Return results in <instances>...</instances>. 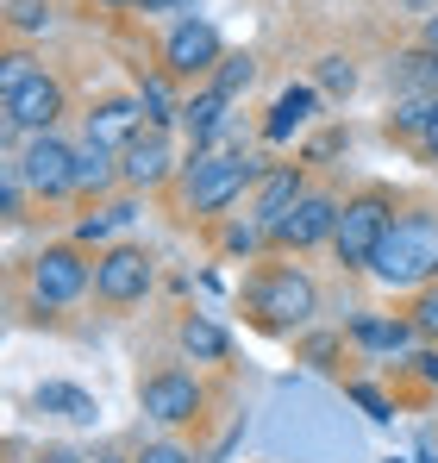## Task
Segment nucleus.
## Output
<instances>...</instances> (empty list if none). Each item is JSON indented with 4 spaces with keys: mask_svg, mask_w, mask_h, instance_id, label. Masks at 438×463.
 I'll list each match as a JSON object with an SVG mask.
<instances>
[{
    "mask_svg": "<svg viewBox=\"0 0 438 463\" xmlns=\"http://www.w3.org/2000/svg\"><path fill=\"white\" fill-rule=\"evenodd\" d=\"M345 345H351L345 332H313V326H307V332L294 338V351H300V357H307L313 370H326V376L338 370V351H345Z\"/></svg>",
    "mask_w": 438,
    "mask_h": 463,
    "instance_id": "obj_28",
    "label": "nucleus"
},
{
    "mask_svg": "<svg viewBox=\"0 0 438 463\" xmlns=\"http://www.w3.org/2000/svg\"><path fill=\"white\" fill-rule=\"evenodd\" d=\"M70 113V81L57 70H32L25 81L0 88V119H6V145H25L32 132H57V119Z\"/></svg>",
    "mask_w": 438,
    "mask_h": 463,
    "instance_id": "obj_6",
    "label": "nucleus"
},
{
    "mask_svg": "<svg viewBox=\"0 0 438 463\" xmlns=\"http://www.w3.org/2000/svg\"><path fill=\"white\" fill-rule=\"evenodd\" d=\"M414 151H420V163H433V169H438V100H433V113H426V132H420Z\"/></svg>",
    "mask_w": 438,
    "mask_h": 463,
    "instance_id": "obj_35",
    "label": "nucleus"
},
{
    "mask_svg": "<svg viewBox=\"0 0 438 463\" xmlns=\"http://www.w3.org/2000/svg\"><path fill=\"white\" fill-rule=\"evenodd\" d=\"M150 288H157V257L145 244L119 238V244L94 250V301L100 307H138Z\"/></svg>",
    "mask_w": 438,
    "mask_h": 463,
    "instance_id": "obj_11",
    "label": "nucleus"
},
{
    "mask_svg": "<svg viewBox=\"0 0 438 463\" xmlns=\"http://www.w3.org/2000/svg\"><path fill=\"white\" fill-rule=\"evenodd\" d=\"M313 88H319L332 107L351 100V94H357V57H351V51H326V57L313 63Z\"/></svg>",
    "mask_w": 438,
    "mask_h": 463,
    "instance_id": "obj_26",
    "label": "nucleus"
},
{
    "mask_svg": "<svg viewBox=\"0 0 438 463\" xmlns=\"http://www.w3.org/2000/svg\"><path fill=\"white\" fill-rule=\"evenodd\" d=\"M257 175H263V156H251V151H232V145L188 151L182 175H176V213L201 220V226H219L238 201H251Z\"/></svg>",
    "mask_w": 438,
    "mask_h": 463,
    "instance_id": "obj_1",
    "label": "nucleus"
},
{
    "mask_svg": "<svg viewBox=\"0 0 438 463\" xmlns=\"http://www.w3.org/2000/svg\"><path fill=\"white\" fill-rule=\"evenodd\" d=\"M113 188H126L119 151H107V145H94V138H75V201L100 207V201H113Z\"/></svg>",
    "mask_w": 438,
    "mask_h": 463,
    "instance_id": "obj_18",
    "label": "nucleus"
},
{
    "mask_svg": "<svg viewBox=\"0 0 438 463\" xmlns=\"http://www.w3.org/2000/svg\"><path fill=\"white\" fill-rule=\"evenodd\" d=\"M319 107H326V94H319L313 81H289V88L270 100V113H263V126H257V138H263L270 151H282V145H294V138L319 119Z\"/></svg>",
    "mask_w": 438,
    "mask_h": 463,
    "instance_id": "obj_14",
    "label": "nucleus"
},
{
    "mask_svg": "<svg viewBox=\"0 0 438 463\" xmlns=\"http://www.w3.org/2000/svg\"><path fill=\"white\" fill-rule=\"evenodd\" d=\"M388 94H420V100H438V57L426 44L414 51H395L388 57Z\"/></svg>",
    "mask_w": 438,
    "mask_h": 463,
    "instance_id": "obj_22",
    "label": "nucleus"
},
{
    "mask_svg": "<svg viewBox=\"0 0 438 463\" xmlns=\"http://www.w3.org/2000/svg\"><path fill=\"white\" fill-rule=\"evenodd\" d=\"M176 351L188 364H201V370H219V364H232V332L214 313H182L176 319Z\"/></svg>",
    "mask_w": 438,
    "mask_h": 463,
    "instance_id": "obj_19",
    "label": "nucleus"
},
{
    "mask_svg": "<svg viewBox=\"0 0 438 463\" xmlns=\"http://www.w3.org/2000/svg\"><path fill=\"white\" fill-rule=\"evenodd\" d=\"M132 463H195V451H188L182 439H145V445L132 451Z\"/></svg>",
    "mask_w": 438,
    "mask_h": 463,
    "instance_id": "obj_32",
    "label": "nucleus"
},
{
    "mask_svg": "<svg viewBox=\"0 0 438 463\" xmlns=\"http://www.w3.org/2000/svg\"><path fill=\"white\" fill-rule=\"evenodd\" d=\"M13 163H19V175H25V188H32V201L44 207V201H75V138L63 132H32L25 145H13Z\"/></svg>",
    "mask_w": 438,
    "mask_h": 463,
    "instance_id": "obj_10",
    "label": "nucleus"
},
{
    "mask_svg": "<svg viewBox=\"0 0 438 463\" xmlns=\"http://www.w3.org/2000/svg\"><path fill=\"white\" fill-rule=\"evenodd\" d=\"M407 319H414L420 345H438V282L420 288V295H407Z\"/></svg>",
    "mask_w": 438,
    "mask_h": 463,
    "instance_id": "obj_31",
    "label": "nucleus"
},
{
    "mask_svg": "<svg viewBox=\"0 0 438 463\" xmlns=\"http://www.w3.org/2000/svg\"><path fill=\"white\" fill-rule=\"evenodd\" d=\"M100 13H138V0H94Z\"/></svg>",
    "mask_w": 438,
    "mask_h": 463,
    "instance_id": "obj_37",
    "label": "nucleus"
},
{
    "mask_svg": "<svg viewBox=\"0 0 438 463\" xmlns=\"http://www.w3.org/2000/svg\"><path fill=\"white\" fill-rule=\"evenodd\" d=\"M88 463H132V458H126V451H113V445H107V451H94V458H88Z\"/></svg>",
    "mask_w": 438,
    "mask_h": 463,
    "instance_id": "obj_38",
    "label": "nucleus"
},
{
    "mask_svg": "<svg viewBox=\"0 0 438 463\" xmlns=\"http://www.w3.org/2000/svg\"><path fill=\"white\" fill-rule=\"evenodd\" d=\"M251 81H257V57L251 51H225V63L214 70V88L225 100H238V94H251Z\"/></svg>",
    "mask_w": 438,
    "mask_h": 463,
    "instance_id": "obj_29",
    "label": "nucleus"
},
{
    "mask_svg": "<svg viewBox=\"0 0 438 463\" xmlns=\"http://www.w3.org/2000/svg\"><path fill=\"white\" fill-rule=\"evenodd\" d=\"M119 175H126V194H157V188H176L182 163H176V138L150 126L145 138H132L119 151Z\"/></svg>",
    "mask_w": 438,
    "mask_h": 463,
    "instance_id": "obj_12",
    "label": "nucleus"
},
{
    "mask_svg": "<svg viewBox=\"0 0 438 463\" xmlns=\"http://www.w3.org/2000/svg\"><path fill=\"white\" fill-rule=\"evenodd\" d=\"M225 126H232V100L219 94L214 81H201L188 100H182V132L195 151H219L225 145Z\"/></svg>",
    "mask_w": 438,
    "mask_h": 463,
    "instance_id": "obj_17",
    "label": "nucleus"
},
{
    "mask_svg": "<svg viewBox=\"0 0 438 463\" xmlns=\"http://www.w3.org/2000/svg\"><path fill=\"white\" fill-rule=\"evenodd\" d=\"M369 282L388 288V295H420L438 282V207L414 201L395 213V226L382 238L376 263H369Z\"/></svg>",
    "mask_w": 438,
    "mask_h": 463,
    "instance_id": "obj_3",
    "label": "nucleus"
},
{
    "mask_svg": "<svg viewBox=\"0 0 438 463\" xmlns=\"http://www.w3.org/2000/svg\"><path fill=\"white\" fill-rule=\"evenodd\" d=\"M401 370H407L414 383L426 388V394H438V345H426V351H414V357H407Z\"/></svg>",
    "mask_w": 438,
    "mask_h": 463,
    "instance_id": "obj_34",
    "label": "nucleus"
},
{
    "mask_svg": "<svg viewBox=\"0 0 438 463\" xmlns=\"http://www.w3.org/2000/svg\"><path fill=\"white\" fill-rule=\"evenodd\" d=\"M338 213H345V194L313 182V188L294 201L282 220H270V257H300V250H319V244H332V232H338Z\"/></svg>",
    "mask_w": 438,
    "mask_h": 463,
    "instance_id": "obj_9",
    "label": "nucleus"
},
{
    "mask_svg": "<svg viewBox=\"0 0 438 463\" xmlns=\"http://www.w3.org/2000/svg\"><path fill=\"white\" fill-rule=\"evenodd\" d=\"M138 407H145L150 426H163V432L195 426L207 413V383L188 364H157L150 376H138Z\"/></svg>",
    "mask_w": 438,
    "mask_h": 463,
    "instance_id": "obj_8",
    "label": "nucleus"
},
{
    "mask_svg": "<svg viewBox=\"0 0 438 463\" xmlns=\"http://www.w3.org/2000/svg\"><path fill=\"white\" fill-rule=\"evenodd\" d=\"M138 213H145V201H138V194H113V201H100V207H88V213L75 220L70 244H81V250H88V244H100V250H107V244H119V232L132 226Z\"/></svg>",
    "mask_w": 438,
    "mask_h": 463,
    "instance_id": "obj_20",
    "label": "nucleus"
},
{
    "mask_svg": "<svg viewBox=\"0 0 438 463\" xmlns=\"http://www.w3.org/2000/svg\"><path fill=\"white\" fill-rule=\"evenodd\" d=\"M345 338H351L364 357H376V364H407L414 345H420V332H414L407 313H351V319H345Z\"/></svg>",
    "mask_w": 438,
    "mask_h": 463,
    "instance_id": "obj_13",
    "label": "nucleus"
},
{
    "mask_svg": "<svg viewBox=\"0 0 438 463\" xmlns=\"http://www.w3.org/2000/svg\"><path fill=\"white\" fill-rule=\"evenodd\" d=\"M238 307L257 332H276V338H300L313 319H319V282L289 263V257H270L257 263L244 282H238Z\"/></svg>",
    "mask_w": 438,
    "mask_h": 463,
    "instance_id": "obj_2",
    "label": "nucleus"
},
{
    "mask_svg": "<svg viewBox=\"0 0 438 463\" xmlns=\"http://www.w3.org/2000/svg\"><path fill=\"white\" fill-rule=\"evenodd\" d=\"M426 113H433V100H420V94H388V119H382V132H388L395 145H420Z\"/></svg>",
    "mask_w": 438,
    "mask_h": 463,
    "instance_id": "obj_25",
    "label": "nucleus"
},
{
    "mask_svg": "<svg viewBox=\"0 0 438 463\" xmlns=\"http://www.w3.org/2000/svg\"><path fill=\"white\" fill-rule=\"evenodd\" d=\"M145 132H150V119H145V107H138V94H107V100H94L81 113V138H94L107 151H126Z\"/></svg>",
    "mask_w": 438,
    "mask_h": 463,
    "instance_id": "obj_15",
    "label": "nucleus"
},
{
    "mask_svg": "<svg viewBox=\"0 0 438 463\" xmlns=\"http://www.w3.org/2000/svg\"><path fill=\"white\" fill-rule=\"evenodd\" d=\"M219 63H225V38H219L214 19H201V13H182V19L163 32V44H157V70L176 76L182 88H188V81H214Z\"/></svg>",
    "mask_w": 438,
    "mask_h": 463,
    "instance_id": "obj_7",
    "label": "nucleus"
},
{
    "mask_svg": "<svg viewBox=\"0 0 438 463\" xmlns=\"http://www.w3.org/2000/svg\"><path fill=\"white\" fill-rule=\"evenodd\" d=\"M414 44H426V51L438 57V13H426V19H420V32H414Z\"/></svg>",
    "mask_w": 438,
    "mask_h": 463,
    "instance_id": "obj_36",
    "label": "nucleus"
},
{
    "mask_svg": "<svg viewBox=\"0 0 438 463\" xmlns=\"http://www.w3.org/2000/svg\"><path fill=\"white\" fill-rule=\"evenodd\" d=\"M169 6H182V0H138V13H169Z\"/></svg>",
    "mask_w": 438,
    "mask_h": 463,
    "instance_id": "obj_39",
    "label": "nucleus"
},
{
    "mask_svg": "<svg viewBox=\"0 0 438 463\" xmlns=\"http://www.w3.org/2000/svg\"><path fill=\"white\" fill-rule=\"evenodd\" d=\"M32 407L51 413V420H70V426H88V420L100 413V401H94L88 388H75V383H38L32 388Z\"/></svg>",
    "mask_w": 438,
    "mask_h": 463,
    "instance_id": "obj_24",
    "label": "nucleus"
},
{
    "mask_svg": "<svg viewBox=\"0 0 438 463\" xmlns=\"http://www.w3.org/2000/svg\"><path fill=\"white\" fill-rule=\"evenodd\" d=\"M132 94H138V107H145V119L157 126V132H176L182 126V81L176 76H163V70H145L138 63V81H132Z\"/></svg>",
    "mask_w": 438,
    "mask_h": 463,
    "instance_id": "obj_21",
    "label": "nucleus"
},
{
    "mask_svg": "<svg viewBox=\"0 0 438 463\" xmlns=\"http://www.w3.org/2000/svg\"><path fill=\"white\" fill-rule=\"evenodd\" d=\"M57 25V0H6V38L13 44H32Z\"/></svg>",
    "mask_w": 438,
    "mask_h": 463,
    "instance_id": "obj_27",
    "label": "nucleus"
},
{
    "mask_svg": "<svg viewBox=\"0 0 438 463\" xmlns=\"http://www.w3.org/2000/svg\"><path fill=\"white\" fill-rule=\"evenodd\" d=\"M307 188H313V182H307V163H300V156H294V163H263V175H257V188H251L244 213L270 226V220H282V213H289Z\"/></svg>",
    "mask_w": 438,
    "mask_h": 463,
    "instance_id": "obj_16",
    "label": "nucleus"
},
{
    "mask_svg": "<svg viewBox=\"0 0 438 463\" xmlns=\"http://www.w3.org/2000/svg\"><path fill=\"white\" fill-rule=\"evenodd\" d=\"M395 213H401V201L382 182H364L357 194H345V213H338V232H332V257H338L345 276H369L382 238L395 226Z\"/></svg>",
    "mask_w": 438,
    "mask_h": 463,
    "instance_id": "obj_4",
    "label": "nucleus"
},
{
    "mask_svg": "<svg viewBox=\"0 0 438 463\" xmlns=\"http://www.w3.org/2000/svg\"><path fill=\"white\" fill-rule=\"evenodd\" d=\"M219 257H232V263H257L263 250H270V226L263 220H251V213H225L214 232Z\"/></svg>",
    "mask_w": 438,
    "mask_h": 463,
    "instance_id": "obj_23",
    "label": "nucleus"
},
{
    "mask_svg": "<svg viewBox=\"0 0 438 463\" xmlns=\"http://www.w3.org/2000/svg\"><path fill=\"white\" fill-rule=\"evenodd\" d=\"M94 295V257L81 250V244H44V250H32L25 257V301L32 313H63L75 301H88Z\"/></svg>",
    "mask_w": 438,
    "mask_h": 463,
    "instance_id": "obj_5",
    "label": "nucleus"
},
{
    "mask_svg": "<svg viewBox=\"0 0 438 463\" xmlns=\"http://www.w3.org/2000/svg\"><path fill=\"white\" fill-rule=\"evenodd\" d=\"M25 201H32V188H25L19 163L6 156V163H0V213H6V226H19V220H25Z\"/></svg>",
    "mask_w": 438,
    "mask_h": 463,
    "instance_id": "obj_30",
    "label": "nucleus"
},
{
    "mask_svg": "<svg viewBox=\"0 0 438 463\" xmlns=\"http://www.w3.org/2000/svg\"><path fill=\"white\" fill-rule=\"evenodd\" d=\"M345 394H351L357 407H369V420H376V426H388V420H395V401H388L376 383H345Z\"/></svg>",
    "mask_w": 438,
    "mask_h": 463,
    "instance_id": "obj_33",
    "label": "nucleus"
}]
</instances>
